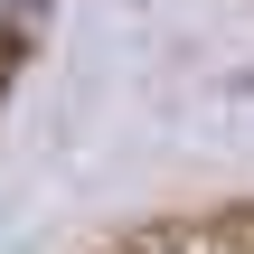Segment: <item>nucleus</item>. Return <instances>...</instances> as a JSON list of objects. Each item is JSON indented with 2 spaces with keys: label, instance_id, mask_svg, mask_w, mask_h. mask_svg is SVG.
Returning a JSON list of instances; mask_svg holds the SVG:
<instances>
[{
  "label": "nucleus",
  "instance_id": "nucleus-1",
  "mask_svg": "<svg viewBox=\"0 0 254 254\" xmlns=\"http://www.w3.org/2000/svg\"><path fill=\"white\" fill-rule=\"evenodd\" d=\"M123 254H254V207L245 217H189V226H151Z\"/></svg>",
  "mask_w": 254,
  "mask_h": 254
},
{
  "label": "nucleus",
  "instance_id": "nucleus-2",
  "mask_svg": "<svg viewBox=\"0 0 254 254\" xmlns=\"http://www.w3.org/2000/svg\"><path fill=\"white\" fill-rule=\"evenodd\" d=\"M38 28H47V0H0V85H9L19 57L38 47Z\"/></svg>",
  "mask_w": 254,
  "mask_h": 254
}]
</instances>
